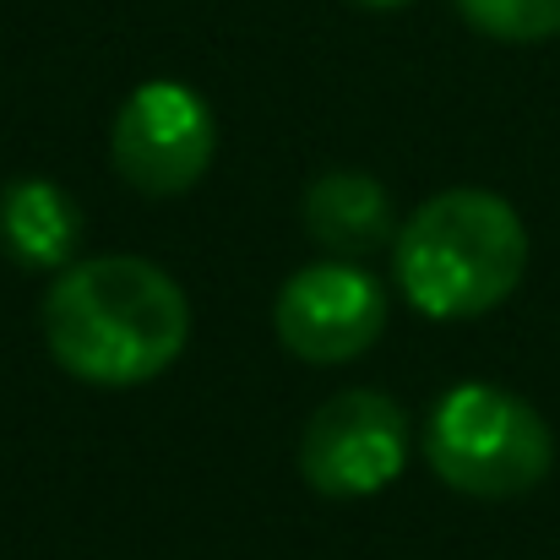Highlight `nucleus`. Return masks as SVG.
<instances>
[{"instance_id": "obj_2", "label": "nucleus", "mask_w": 560, "mask_h": 560, "mask_svg": "<svg viewBox=\"0 0 560 560\" xmlns=\"http://www.w3.org/2000/svg\"><path fill=\"white\" fill-rule=\"evenodd\" d=\"M397 289L435 322L506 305L528 272V229L495 190H441L397 229Z\"/></svg>"}, {"instance_id": "obj_8", "label": "nucleus", "mask_w": 560, "mask_h": 560, "mask_svg": "<svg viewBox=\"0 0 560 560\" xmlns=\"http://www.w3.org/2000/svg\"><path fill=\"white\" fill-rule=\"evenodd\" d=\"M0 240L27 267H60L82 240V212L49 180H16L0 196Z\"/></svg>"}, {"instance_id": "obj_7", "label": "nucleus", "mask_w": 560, "mask_h": 560, "mask_svg": "<svg viewBox=\"0 0 560 560\" xmlns=\"http://www.w3.org/2000/svg\"><path fill=\"white\" fill-rule=\"evenodd\" d=\"M305 229L332 256H365L392 240V207L371 175H322L305 190Z\"/></svg>"}, {"instance_id": "obj_9", "label": "nucleus", "mask_w": 560, "mask_h": 560, "mask_svg": "<svg viewBox=\"0 0 560 560\" xmlns=\"http://www.w3.org/2000/svg\"><path fill=\"white\" fill-rule=\"evenodd\" d=\"M457 11L501 44H545L560 33V0H457Z\"/></svg>"}, {"instance_id": "obj_3", "label": "nucleus", "mask_w": 560, "mask_h": 560, "mask_svg": "<svg viewBox=\"0 0 560 560\" xmlns=\"http://www.w3.org/2000/svg\"><path fill=\"white\" fill-rule=\"evenodd\" d=\"M424 457L457 495L512 501L545 485L556 463V435L528 397L490 381H463L435 402Z\"/></svg>"}, {"instance_id": "obj_10", "label": "nucleus", "mask_w": 560, "mask_h": 560, "mask_svg": "<svg viewBox=\"0 0 560 560\" xmlns=\"http://www.w3.org/2000/svg\"><path fill=\"white\" fill-rule=\"evenodd\" d=\"M354 5H365V11H392V5H408V0H354Z\"/></svg>"}, {"instance_id": "obj_1", "label": "nucleus", "mask_w": 560, "mask_h": 560, "mask_svg": "<svg viewBox=\"0 0 560 560\" xmlns=\"http://www.w3.org/2000/svg\"><path fill=\"white\" fill-rule=\"evenodd\" d=\"M190 338L180 283L142 256H93L60 272L44 300L55 365L93 386H142L164 375Z\"/></svg>"}, {"instance_id": "obj_5", "label": "nucleus", "mask_w": 560, "mask_h": 560, "mask_svg": "<svg viewBox=\"0 0 560 560\" xmlns=\"http://www.w3.org/2000/svg\"><path fill=\"white\" fill-rule=\"evenodd\" d=\"M109 148H115L120 180L131 190L180 196L207 175V164L218 153V126H212V109L190 88L148 82L120 104Z\"/></svg>"}, {"instance_id": "obj_4", "label": "nucleus", "mask_w": 560, "mask_h": 560, "mask_svg": "<svg viewBox=\"0 0 560 560\" xmlns=\"http://www.w3.org/2000/svg\"><path fill=\"white\" fill-rule=\"evenodd\" d=\"M408 452V419L392 397L381 392H338L327 397L305 435H300V474L311 490L332 501H360L386 490L402 474Z\"/></svg>"}, {"instance_id": "obj_6", "label": "nucleus", "mask_w": 560, "mask_h": 560, "mask_svg": "<svg viewBox=\"0 0 560 560\" xmlns=\"http://www.w3.org/2000/svg\"><path fill=\"white\" fill-rule=\"evenodd\" d=\"M278 343L305 365L360 360L386 327V294L354 261H316L294 272L272 305Z\"/></svg>"}]
</instances>
